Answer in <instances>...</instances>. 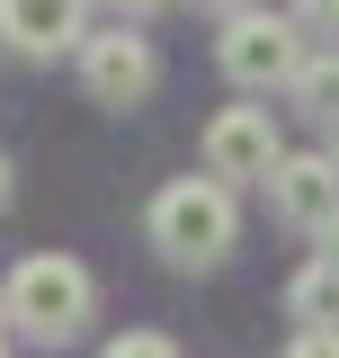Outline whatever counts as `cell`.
<instances>
[{
  "mask_svg": "<svg viewBox=\"0 0 339 358\" xmlns=\"http://www.w3.org/2000/svg\"><path fill=\"white\" fill-rule=\"evenodd\" d=\"M0 313H9V331H27V341H81L89 313H98V287H89V268L72 251H27V260L9 268V287H0Z\"/></svg>",
  "mask_w": 339,
  "mask_h": 358,
  "instance_id": "1",
  "label": "cell"
},
{
  "mask_svg": "<svg viewBox=\"0 0 339 358\" xmlns=\"http://www.w3.org/2000/svg\"><path fill=\"white\" fill-rule=\"evenodd\" d=\"M143 224H152V251H161L170 268H214L223 251H232V233H241L223 179H170Z\"/></svg>",
  "mask_w": 339,
  "mask_h": 358,
  "instance_id": "2",
  "label": "cell"
},
{
  "mask_svg": "<svg viewBox=\"0 0 339 358\" xmlns=\"http://www.w3.org/2000/svg\"><path fill=\"white\" fill-rule=\"evenodd\" d=\"M214 63H223L241 90H295V72L312 63V36H303L295 18H268V9H250V18H232V27H223Z\"/></svg>",
  "mask_w": 339,
  "mask_h": 358,
  "instance_id": "3",
  "label": "cell"
},
{
  "mask_svg": "<svg viewBox=\"0 0 339 358\" xmlns=\"http://www.w3.org/2000/svg\"><path fill=\"white\" fill-rule=\"evenodd\" d=\"M152 81H161V54H152V36L107 27V36H89V45H81V90L98 99V108H143V99H152Z\"/></svg>",
  "mask_w": 339,
  "mask_h": 358,
  "instance_id": "4",
  "label": "cell"
},
{
  "mask_svg": "<svg viewBox=\"0 0 339 358\" xmlns=\"http://www.w3.org/2000/svg\"><path fill=\"white\" fill-rule=\"evenodd\" d=\"M277 162H286V143H277V117L268 108H223L206 126V179H223V188L268 179Z\"/></svg>",
  "mask_w": 339,
  "mask_h": 358,
  "instance_id": "5",
  "label": "cell"
},
{
  "mask_svg": "<svg viewBox=\"0 0 339 358\" xmlns=\"http://www.w3.org/2000/svg\"><path fill=\"white\" fill-rule=\"evenodd\" d=\"M268 206L295 224V233H331V215H339V162L331 152H286V162L268 171Z\"/></svg>",
  "mask_w": 339,
  "mask_h": 358,
  "instance_id": "6",
  "label": "cell"
},
{
  "mask_svg": "<svg viewBox=\"0 0 339 358\" xmlns=\"http://www.w3.org/2000/svg\"><path fill=\"white\" fill-rule=\"evenodd\" d=\"M0 36L18 54H81L89 27H81V0H0Z\"/></svg>",
  "mask_w": 339,
  "mask_h": 358,
  "instance_id": "7",
  "label": "cell"
},
{
  "mask_svg": "<svg viewBox=\"0 0 339 358\" xmlns=\"http://www.w3.org/2000/svg\"><path fill=\"white\" fill-rule=\"evenodd\" d=\"M286 313H295L303 331H339V260L295 268V287H286Z\"/></svg>",
  "mask_w": 339,
  "mask_h": 358,
  "instance_id": "8",
  "label": "cell"
},
{
  "mask_svg": "<svg viewBox=\"0 0 339 358\" xmlns=\"http://www.w3.org/2000/svg\"><path fill=\"white\" fill-rule=\"evenodd\" d=\"M286 99H295L303 117H322V126L339 134V54H312V63L295 72V90H286Z\"/></svg>",
  "mask_w": 339,
  "mask_h": 358,
  "instance_id": "9",
  "label": "cell"
},
{
  "mask_svg": "<svg viewBox=\"0 0 339 358\" xmlns=\"http://www.w3.org/2000/svg\"><path fill=\"white\" fill-rule=\"evenodd\" d=\"M98 358H179V341L170 331H126V341H107Z\"/></svg>",
  "mask_w": 339,
  "mask_h": 358,
  "instance_id": "10",
  "label": "cell"
},
{
  "mask_svg": "<svg viewBox=\"0 0 339 358\" xmlns=\"http://www.w3.org/2000/svg\"><path fill=\"white\" fill-rule=\"evenodd\" d=\"M295 27L303 36H339V0H295Z\"/></svg>",
  "mask_w": 339,
  "mask_h": 358,
  "instance_id": "11",
  "label": "cell"
},
{
  "mask_svg": "<svg viewBox=\"0 0 339 358\" xmlns=\"http://www.w3.org/2000/svg\"><path fill=\"white\" fill-rule=\"evenodd\" d=\"M286 358H339V331H295V341H286Z\"/></svg>",
  "mask_w": 339,
  "mask_h": 358,
  "instance_id": "12",
  "label": "cell"
},
{
  "mask_svg": "<svg viewBox=\"0 0 339 358\" xmlns=\"http://www.w3.org/2000/svg\"><path fill=\"white\" fill-rule=\"evenodd\" d=\"M206 9H214V18H223V27H232V18H250L259 0H206Z\"/></svg>",
  "mask_w": 339,
  "mask_h": 358,
  "instance_id": "13",
  "label": "cell"
},
{
  "mask_svg": "<svg viewBox=\"0 0 339 358\" xmlns=\"http://www.w3.org/2000/svg\"><path fill=\"white\" fill-rule=\"evenodd\" d=\"M116 9H126V18H152V9H161V0H116Z\"/></svg>",
  "mask_w": 339,
  "mask_h": 358,
  "instance_id": "14",
  "label": "cell"
},
{
  "mask_svg": "<svg viewBox=\"0 0 339 358\" xmlns=\"http://www.w3.org/2000/svg\"><path fill=\"white\" fill-rule=\"evenodd\" d=\"M322 260H339V215H331V233H322Z\"/></svg>",
  "mask_w": 339,
  "mask_h": 358,
  "instance_id": "15",
  "label": "cell"
},
{
  "mask_svg": "<svg viewBox=\"0 0 339 358\" xmlns=\"http://www.w3.org/2000/svg\"><path fill=\"white\" fill-rule=\"evenodd\" d=\"M0 206H9V162H0Z\"/></svg>",
  "mask_w": 339,
  "mask_h": 358,
  "instance_id": "16",
  "label": "cell"
},
{
  "mask_svg": "<svg viewBox=\"0 0 339 358\" xmlns=\"http://www.w3.org/2000/svg\"><path fill=\"white\" fill-rule=\"evenodd\" d=\"M331 162H339V134H331Z\"/></svg>",
  "mask_w": 339,
  "mask_h": 358,
  "instance_id": "17",
  "label": "cell"
},
{
  "mask_svg": "<svg viewBox=\"0 0 339 358\" xmlns=\"http://www.w3.org/2000/svg\"><path fill=\"white\" fill-rule=\"evenodd\" d=\"M0 331H9V313H0Z\"/></svg>",
  "mask_w": 339,
  "mask_h": 358,
  "instance_id": "18",
  "label": "cell"
}]
</instances>
